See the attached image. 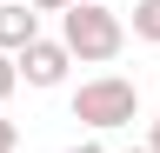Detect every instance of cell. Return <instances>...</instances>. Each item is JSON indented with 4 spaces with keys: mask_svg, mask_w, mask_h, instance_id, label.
Wrapping results in <instances>:
<instances>
[{
    "mask_svg": "<svg viewBox=\"0 0 160 153\" xmlns=\"http://www.w3.org/2000/svg\"><path fill=\"white\" fill-rule=\"evenodd\" d=\"M60 47H67L80 67H107V60H120V47H127V20H120L107 0H80V7L60 13Z\"/></svg>",
    "mask_w": 160,
    "mask_h": 153,
    "instance_id": "obj_1",
    "label": "cell"
},
{
    "mask_svg": "<svg viewBox=\"0 0 160 153\" xmlns=\"http://www.w3.org/2000/svg\"><path fill=\"white\" fill-rule=\"evenodd\" d=\"M73 120L93 127V133L133 127V120H140V87L127 80V73H93V80L73 87Z\"/></svg>",
    "mask_w": 160,
    "mask_h": 153,
    "instance_id": "obj_2",
    "label": "cell"
},
{
    "mask_svg": "<svg viewBox=\"0 0 160 153\" xmlns=\"http://www.w3.org/2000/svg\"><path fill=\"white\" fill-rule=\"evenodd\" d=\"M13 67H20V80H27L33 93H47V87H60V80H67L73 53L60 47V40H47V33H40L33 47H20V53H13Z\"/></svg>",
    "mask_w": 160,
    "mask_h": 153,
    "instance_id": "obj_3",
    "label": "cell"
},
{
    "mask_svg": "<svg viewBox=\"0 0 160 153\" xmlns=\"http://www.w3.org/2000/svg\"><path fill=\"white\" fill-rule=\"evenodd\" d=\"M33 40H40V13L27 0H7V7H0V53H20Z\"/></svg>",
    "mask_w": 160,
    "mask_h": 153,
    "instance_id": "obj_4",
    "label": "cell"
},
{
    "mask_svg": "<svg viewBox=\"0 0 160 153\" xmlns=\"http://www.w3.org/2000/svg\"><path fill=\"white\" fill-rule=\"evenodd\" d=\"M127 33H133V40H147V47H160V0H133Z\"/></svg>",
    "mask_w": 160,
    "mask_h": 153,
    "instance_id": "obj_5",
    "label": "cell"
},
{
    "mask_svg": "<svg viewBox=\"0 0 160 153\" xmlns=\"http://www.w3.org/2000/svg\"><path fill=\"white\" fill-rule=\"evenodd\" d=\"M20 93V67H13V53H0V107H7Z\"/></svg>",
    "mask_w": 160,
    "mask_h": 153,
    "instance_id": "obj_6",
    "label": "cell"
},
{
    "mask_svg": "<svg viewBox=\"0 0 160 153\" xmlns=\"http://www.w3.org/2000/svg\"><path fill=\"white\" fill-rule=\"evenodd\" d=\"M13 146H20V127L7 120V113H0V153H13Z\"/></svg>",
    "mask_w": 160,
    "mask_h": 153,
    "instance_id": "obj_7",
    "label": "cell"
},
{
    "mask_svg": "<svg viewBox=\"0 0 160 153\" xmlns=\"http://www.w3.org/2000/svg\"><path fill=\"white\" fill-rule=\"evenodd\" d=\"M27 7H33V13H67L73 0H27Z\"/></svg>",
    "mask_w": 160,
    "mask_h": 153,
    "instance_id": "obj_8",
    "label": "cell"
},
{
    "mask_svg": "<svg viewBox=\"0 0 160 153\" xmlns=\"http://www.w3.org/2000/svg\"><path fill=\"white\" fill-rule=\"evenodd\" d=\"M67 153H107V146H100V140H73Z\"/></svg>",
    "mask_w": 160,
    "mask_h": 153,
    "instance_id": "obj_9",
    "label": "cell"
},
{
    "mask_svg": "<svg viewBox=\"0 0 160 153\" xmlns=\"http://www.w3.org/2000/svg\"><path fill=\"white\" fill-rule=\"evenodd\" d=\"M147 146H153V153H160V107H153V133H147Z\"/></svg>",
    "mask_w": 160,
    "mask_h": 153,
    "instance_id": "obj_10",
    "label": "cell"
},
{
    "mask_svg": "<svg viewBox=\"0 0 160 153\" xmlns=\"http://www.w3.org/2000/svg\"><path fill=\"white\" fill-rule=\"evenodd\" d=\"M127 153H153V146H127Z\"/></svg>",
    "mask_w": 160,
    "mask_h": 153,
    "instance_id": "obj_11",
    "label": "cell"
},
{
    "mask_svg": "<svg viewBox=\"0 0 160 153\" xmlns=\"http://www.w3.org/2000/svg\"><path fill=\"white\" fill-rule=\"evenodd\" d=\"M0 7H7V0H0Z\"/></svg>",
    "mask_w": 160,
    "mask_h": 153,
    "instance_id": "obj_12",
    "label": "cell"
},
{
    "mask_svg": "<svg viewBox=\"0 0 160 153\" xmlns=\"http://www.w3.org/2000/svg\"><path fill=\"white\" fill-rule=\"evenodd\" d=\"M73 7H80V0H73Z\"/></svg>",
    "mask_w": 160,
    "mask_h": 153,
    "instance_id": "obj_13",
    "label": "cell"
}]
</instances>
